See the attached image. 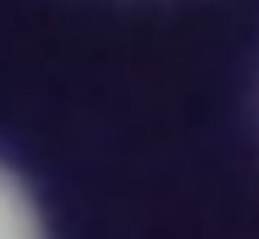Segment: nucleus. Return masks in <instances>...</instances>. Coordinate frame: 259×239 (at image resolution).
<instances>
[{"label": "nucleus", "instance_id": "f257e3e1", "mask_svg": "<svg viewBox=\"0 0 259 239\" xmlns=\"http://www.w3.org/2000/svg\"><path fill=\"white\" fill-rule=\"evenodd\" d=\"M0 239H46L20 180L0 164Z\"/></svg>", "mask_w": 259, "mask_h": 239}]
</instances>
